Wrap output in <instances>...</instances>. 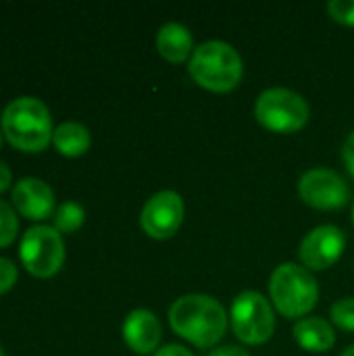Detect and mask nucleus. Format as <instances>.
<instances>
[{
  "mask_svg": "<svg viewBox=\"0 0 354 356\" xmlns=\"http://www.w3.org/2000/svg\"><path fill=\"white\" fill-rule=\"evenodd\" d=\"M161 334V321L148 309H136L123 321V340L138 355H148L156 350Z\"/></svg>",
  "mask_w": 354,
  "mask_h": 356,
  "instance_id": "obj_12",
  "label": "nucleus"
},
{
  "mask_svg": "<svg viewBox=\"0 0 354 356\" xmlns=\"http://www.w3.org/2000/svg\"><path fill=\"white\" fill-rule=\"evenodd\" d=\"M259 123L275 134H292L307 125L311 108L303 94L290 88L263 90L255 104Z\"/></svg>",
  "mask_w": 354,
  "mask_h": 356,
  "instance_id": "obj_5",
  "label": "nucleus"
},
{
  "mask_svg": "<svg viewBox=\"0 0 354 356\" xmlns=\"http://www.w3.org/2000/svg\"><path fill=\"white\" fill-rule=\"evenodd\" d=\"M330 315L340 330L354 332V298H340L338 302H334Z\"/></svg>",
  "mask_w": 354,
  "mask_h": 356,
  "instance_id": "obj_18",
  "label": "nucleus"
},
{
  "mask_svg": "<svg viewBox=\"0 0 354 356\" xmlns=\"http://www.w3.org/2000/svg\"><path fill=\"white\" fill-rule=\"evenodd\" d=\"M353 225H354V204H353Z\"/></svg>",
  "mask_w": 354,
  "mask_h": 356,
  "instance_id": "obj_27",
  "label": "nucleus"
},
{
  "mask_svg": "<svg viewBox=\"0 0 354 356\" xmlns=\"http://www.w3.org/2000/svg\"><path fill=\"white\" fill-rule=\"evenodd\" d=\"M294 338L309 353H328L336 342V332L330 321L321 317H307L294 325Z\"/></svg>",
  "mask_w": 354,
  "mask_h": 356,
  "instance_id": "obj_14",
  "label": "nucleus"
},
{
  "mask_svg": "<svg viewBox=\"0 0 354 356\" xmlns=\"http://www.w3.org/2000/svg\"><path fill=\"white\" fill-rule=\"evenodd\" d=\"M0 146H2V134H0Z\"/></svg>",
  "mask_w": 354,
  "mask_h": 356,
  "instance_id": "obj_28",
  "label": "nucleus"
},
{
  "mask_svg": "<svg viewBox=\"0 0 354 356\" xmlns=\"http://www.w3.org/2000/svg\"><path fill=\"white\" fill-rule=\"evenodd\" d=\"M298 194L313 209L334 211V209H342L348 202L351 190L344 177L338 175L336 171L325 167H315L300 175Z\"/></svg>",
  "mask_w": 354,
  "mask_h": 356,
  "instance_id": "obj_8",
  "label": "nucleus"
},
{
  "mask_svg": "<svg viewBox=\"0 0 354 356\" xmlns=\"http://www.w3.org/2000/svg\"><path fill=\"white\" fill-rule=\"evenodd\" d=\"M13 184V173L10 169L6 167V163L0 161V192H6Z\"/></svg>",
  "mask_w": 354,
  "mask_h": 356,
  "instance_id": "obj_24",
  "label": "nucleus"
},
{
  "mask_svg": "<svg viewBox=\"0 0 354 356\" xmlns=\"http://www.w3.org/2000/svg\"><path fill=\"white\" fill-rule=\"evenodd\" d=\"M184 213L186 207L182 196L175 190H163L146 200L140 215V225L144 234H148L150 238L167 240L179 229Z\"/></svg>",
  "mask_w": 354,
  "mask_h": 356,
  "instance_id": "obj_9",
  "label": "nucleus"
},
{
  "mask_svg": "<svg viewBox=\"0 0 354 356\" xmlns=\"http://www.w3.org/2000/svg\"><path fill=\"white\" fill-rule=\"evenodd\" d=\"M340 356H354V344L353 346H348V348H346V350H344Z\"/></svg>",
  "mask_w": 354,
  "mask_h": 356,
  "instance_id": "obj_25",
  "label": "nucleus"
},
{
  "mask_svg": "<svg viewBox=\"0 0 354 356\" xmlns=\"http://www.w3.org/2000/svg\"><path fill=\"white\" fill-rule=\"evenodd\" d=\"M190 75L194 81L213 92L234 90L244 73L240 52L221 40H209L194 48L190 56Z\"/></svg>",
  "mask_w": 354,
  "mask_h": 356,
  "instance_id": "obj_3",
  "label": "nucleus"
},
{
  "mask_svg": "<svg viewBox=\"0 0 354 356\" xmlns=\"http://www.w3.org/2000/svg\"><path fill=\"white\" fill-rule=\"evenodd\" d=\"M19 257L33 277H52L65 263V242L54 227L33 225L21 238Z\"/></svg>",
  "mask_w": 354,
  "mask_h": 356,
  "instance_id": "obj_6",
  "label": "nucleus"
},
{
  "mask_svg": "<svg viewBox=\"0 0 354 356\" xmlns=\"http://www.w3.org/2000/svg\"><path fill=\"white\" fill-rule=\"evenodd\" d=\"M169 323L179 338L198 348H215L227 332L225 309L207 294L179 296L169 309Z\"/></svg>",
  "mask_w": 354,
  "mask_h": 356,
  "instance_id": "obj_1",
  "label": "nucleus"
},
{
  "mask_svg": "<svg viewBox=\"0 0 354 356\" xmlns=\"http://www.w3.org/2000/svg\"><path fill=\"white\" fill-rule=\"evenodd\" d=\"M83 219H86V211L77 202H63L54 211V215H52L54 229L58 234H73V232H77L83 225Z\"/></svg>",
  "mask_w": 354,
  "mask_h": 356,
  "instance_id": "obj_16",
  "label": "nucleus"
},
{
  "mask_svg": "<svg viewBox=\"0 0 354 356\" xmlns=\"http://www.w3.org/2000/svg\"><path fill=\"white\" fill-rule=\"evenodd\" d=\"M330 17L342 25H354V0H330Z\"/></svg>",
  "mask_w": 354,
  "mask_h": 356,
  "instance_id": "obj_19",
  "label": "nucleus"
},
{
  "mask_svg": "<svg viewBox=\"0 0 354 356\" xmlns=\"http://www.w3.org/2000/svg\"><path fill=\"white\" fill-rule=\"evenodd\" d=\"M17 284V267L13 261L0 257V294H6Z\"/></svg>",
  "mask_w": 354,
  "mask_h": 356,
  "instance_id": "obj_20",
  "label": "nucleus"
},
{
  "mask_svg": "<svg viewBox=\"0 0 354 356\" xmlns=\"http://www.w3.org/2000/svg\"><path fill=\"white\" fill-rule=\"evenodd\" d=\"M154 356H194L188 348H184V346H179V344H167V346H163L161 350H156Z\"/></svg>",
  "mask_w": 354,
  "mask_h": 356,
  "instance_id": "obj_23",
  "label": "nucleus"
},
{
  "mask_svg": "<svg viewBox=\"0 0 354 356\" xmlns=\"http://www.w3.org/2000/svg\"><path fill=\"white\" fill-rule=\"evenodd\" d=\"M346 236L336 225H317L300 242V261L307 269H330L344 252Z\"/></svg>",
  "mask_w": 354,
  "mask_h": 356,
  "instance_id": "obj_10",
  "label": "nucleus"
},
{
  "mask_svg": "<svg viewBox=\"0 0 354 356\" xmlns=\"http://www.w3.org/2000/svg\"><path fill=\"white\" fill-rule=\"evenodd\" d=\"M209 356H250L248 350H244L242 346H234V344H225V346H215Z\"/></svg>",
  "mask_w": 354,
  "mask_h": 356,
  "instance_id": "obj_21",
  "label": "nucleus"
},
{
  "mask_svg": "<svg viewBox=\"0 0 354 356\" xmlns=\"http://www.w3.org/2000/svg\"><path fill=\"white\" fill-rule=\"evenodd\" d=\"M232 327L244 344H263L275 330V315L269 300L255 290L240 292L232 302Z\"/></svg>",
  "mask_w": 354,
  "mask_h": 356,
  "instance_id": "obj_7",
  "label": "nucleus"
},
{
  "mask_svg": "<svg viewBox=\"0 0 354 356\" xmlns=\"http://www.w3.org/2000/svg\"><path fill=\"white\" fill-rule=\"evenodd\" d=\"M52 144L63 156H81L88 152L92 138H90V131L86 125H81L77 121H67L54 129Z\"/></svg>",
  "mask_w": 354,
  "mask_h": 356,
  "instance_id": "obj_15",
  "label": "nucleus"
},
{
  "mask_svg": "<svg viewBox=\"0 0 354 356\" xmlns=\"http://www.w3.org/2000/svg\"><path fill=\"white\" fill-rule=\"evenodd\" d=\"M17 232H19V219L15 209L8 202L0 200V248L10 246V242L17 238Z\"/></svg>",
  "mask_w": 354,
  "mask_h": 356,
  "instance_id": "obj_17",
  "label": "nucleus"
},
{
  "mask_svg": "<svg viewBox=\"0 0 354 356\" xmlns=\"http://www.w3.org/2000/svg\"><path fill=\"white\" fill-rule=\"evenodd\" d=\"M156 48L169 63H184L194 52L192 31L184 23L169 21L156 33Z\"/></svg>",
  "mask_w": 354,
  "mask_h": 356,
  "instance_id": "obj_13",
  "label": "nucleus"
},
{
  "mask_svg": "<svg viewBox=\"0 0 354 356\" xmlns=\"http://www.w3.org/2000/svg\"><path fill=\"white\" fill-rule=\"evenodd\" d=\"M0 356H6L4 355V350H2V346H0Z\"/></svg>",
  "mask_w": 354,
  "mask_h": 356,
  "instance_id": "obj_26",
  "label": "nucleus"
},
{
  "mask_svg": "<svg viewBox=\"0 0 354 356\" xmlns=\"http://www.w3.org/2000/svg\"><path fill=\"white\" fill-rule=\"evenodd\" d=\"M2 134L17 150H44L54 134L48 106L33 96L15 98L2 113Z\"/></svg>",
  "mask_w": 354,
  "mask_h": 356,
  "instance_id": "obj_2",
  "label": "nucleus"
},
{
  "mask_svg": "<svg viewBox=\"0 0 354 356\" xmlns=\"http://www.w3.org/2000/svg\"><path fill=\"white\" fill-rule=\"evenodd\" d=\"M342 156H344V165L351 171V175L354 177V131L346 138L344 148H342Z\"/></svg>",
  "mask_w": 354,
  "mask_h": 356,
  "instance_id": "obj_22",
  "label": "nucleus"
},
{
  "mask_svg": "<svg viewBox=\"0 0 354 356\" xmlns=\"http://www.w3.org/2000/svg\"><path fill=\"white\" fill-rule=\"evenodd\" d=\"M269 294L275 309L286 317H303L317 305L319 286L313 273L296 263H282L269 280Z\"/></svg>",
  "mask_w": 354,
  "mask_h": 356,
  "instance_id": "obj_4",
  "label": "nucleus"
},
{
  "mask_svg": "<svg viewBox=\"0 0 354 356\" xmlns=\"http://www.w3.org/2000/svg\"><path fill=\"white\" fill-rule=\"evenodd\" d=\"M15 209L31 221H44L54 215V192L38 177H23L13 188Z\"/></svg>",
  "mask_w": 354,
  "mask_h": 356,
  "instance_id": "obj_11",
  "label": "nucleus"
}]
</instances>
